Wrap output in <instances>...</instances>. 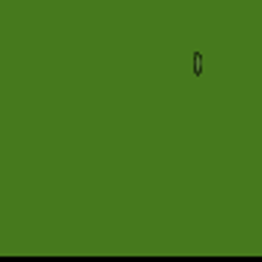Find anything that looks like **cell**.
Instances as JSON below:
<instances>
[{
	"mask_svg": "<svg viewBox=\"0 0 262 262\" xmlns=\"http://www.w3.org/2000/svg\"><path fill=\"white\" fill-rule=\"evenodd\" d=\"M194 74H196V77L202 74V55L200 52H194Z\"/></svg>",
	"mask_w": 262,
	"mask_h": 262,
	"instance_id": "obj_1",
	"label": "cell"
}]
</instances>
